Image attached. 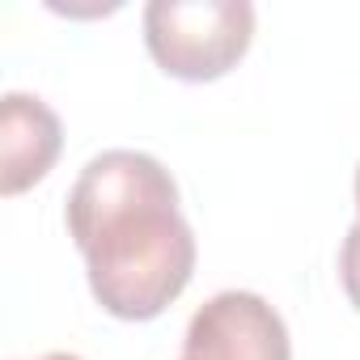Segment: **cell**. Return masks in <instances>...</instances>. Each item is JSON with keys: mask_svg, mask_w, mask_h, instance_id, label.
I'll return each instance as SVG.
<instances>
[{"mask_svg": "<svg viewBox=\"0 0 360 360\" xmlns=\"http://www.w3.org/2000/svg\"><path fill=\"white\" fill-rule=\"evenodd\" d=\"M64 127L34 94H5L0 102V195H22L56 165Z\"/></svg>", "mask_w": 360, "mask_h": 360, "instance_id": "277c9868", "label": "cell"}, {"mask_svg": "<svg viewBox=\"0 0 360 360\" xmlns=\"http://www.w3.org/2000/svg\"><path fill=\"white\" fill-rule=\"evenodd\" d=\"M255 39L250 0H153L144 9V43L161 72L178 81L225 77Z\"/></svg>", "mask_w": 360, "mask_h": 360, "instance_id": "7a4b0ae2", "label": "cell"}, {"mask_svg": "<svg viewBox=\"0 0 360 360\" xmlns=\"http://www.w3.org/2000/svg\"><path fill=\"white\" fill-rule=\"evenodd\" d=\"M339 280H343V292L347 301L360 309V221L347 229L343 238V250H339Z\"/></svg>", "mask_w": 360, "mask_h": 360, "instance_id": "5b68a950", "label": "cell"}, {"mask_svg": "<svg viewBox=\"0 0 360 360\" xmlns=\"http://www.w3.org/2000/svg\"><path fill=\"white\" fill-rule=\"evenodd\" d=\"M43 360H81V356H72V352H51V356H43Z\"/></svg>", "mask_w": 360, "mask_h": 360, "instance_id": "8992f818", "label": "cell"}, {"mask_svg": "<svg viewBox=\"0 0 360 360\" xmlns=\"http://www.w3.org/2000/svg\"><path fill=\"white\" fill-rule=\"evenodd\" d=\"M356 212H360V165H356Z\"/></svg>", "mask_w": 360, "mask_h": 360, "instance_id": "52a82bcc", "label": "cell"}, {"mask_svg": "<svg viewBox=\"0 0 360 360\" xmlns=\"http://www.w3.org/2000/svg\"><path fill=\"white\" fill-rule=\"evenodd\" d=\"M187 360H292L284 318L259 292H217L187 326Z\"/></svg>", "mask_w": 360, "mask_h": 360, "instance_id": "3957f363", "label": "cell"}, {"mask_svg": "<svg viewBox=\"0 0 360 360\" xmlns=\"http://www.w3.org/2000/svg\"><path fill=\"white\" fill-rule=\"evenodd\" d=\"M64 217L110 318L148 322L191 284L195 233L178 208L174 174L157 157L98 153L72 183Z\"/></svg>", "mask_w": 360, "mask_h": 360, "instance_id": "6da1fadb", "label": "cell"}, {"mask_svg": "<svg viewBox=\"0 0 360 360\" xmlns=\"http://www.w3.org/2000/svg\"><path fill=\"white\" fill-rule=\"evenodd\" d=\"M183 360H187V356H183Z\"/></svg>", "mask_w": 360, "mask_h": 360, "instance_id": "ba28073f", "label": "cell"}]
</instances>
